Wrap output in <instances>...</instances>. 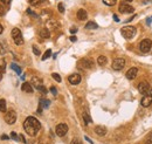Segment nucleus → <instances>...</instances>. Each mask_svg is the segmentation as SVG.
Returning a JSON list of instances; mask_svg holds the SVG:
<instances>
[{
  "label": "nucleus",
  "mask_w": 152,
  "mask_h": 144,
  "mask_svg": "<svg viewBox=\"0 0 152 144\" xmlns=\"http://www.w3.org/2000/svg\"><path fill=\"white\" fill-rule=\"evenodd\" d=\"M76 32H77V28H76V27H71V28H70V33H72V34H75Z\"/></svg>",
  "instance_id": "ea45409f"
},
{
  "label": "nucleus",
  "mask_w": 152,
  "mask_h": 144,
  "mask_svg": "<svg viewBox=\"0 0 152 144\" xmlns=\"http://www.w3.org/2000/svg\"><path fill=\"white\" fill-rule=\"evenodd\" d=\"M0 54H5V49H4V46L0 43Z\"/></svg>",
  "instance_id": "79ce46f5"
},
{
  "label": "nucleus",
  "mask_w": 152,
  "mask_h": 144,
  "mask_svg": "<svg viewBox=\"0 0 152 144\" xmlns=\"http://www.w3.org/2000/svg\"><path fill=\"white\" fill-rule=\"evenodd\" d=\"M78 66L81 68H83V69H90L94 66V61L90 57H83V59H81L78 61Z\"/></svg>",
  "instance_id": "39448f33"
},
{
  "label": "nucleus",
  "mask_w": 152,
  "mask_h": 144,
  "mask_svg": "<svg viewBox=\"0 0 152 144\" xmlns=\"http://www.w3.org/2000/svg\"><path fill=\"white\" fill-rule=\"evenodd\" d=\"M85 28H87V29H97V28H98V25H97L96 22H94V21H89V22H87Z\"/></svg>",
  "instance_id": "4be33fe9"
},
{
  "label": "nucleus",
  "mask_w": 152,
  "mask_h": 144,
  "mask_svg": "<svg viewBox=\"0 0 152 144\" xmlns=\"http://www.w3.org/2000/svg\"><path fill=\"white\" fill-rule=\"evenodd\" d=\"M55 132H56V135L60 136V137L65 136V133L68 132V125L64 124V123L57 124V125H56V129H55Z\"/></svg>",
  "instance_id": "0eeeda50"
},
{
  "label": "nucleus",
  "mask_w": 152,
  "mask_h": 144,
  "mask_svg": "<svg viewBox=\"0 0 152 144\" xmlns=\"http://www.w3.org/2000/svg\"><path fill=\"white\" fill-rule=\"evenodd\" d=\"M40 36L43 37V39H48V37L50 36V33H49L48 28H42V29L40 30Z\"/></svg>",
  "instance_id": "6ab92c4d"
},
{
  "label": "nucleus",
  "mask_w": 152,
  "mask_h": 144,
  "mask_svg": "<svg viewBox=\"0 0 152 144\" xmlns=\"http://www.w3.org/2000/svg\"><path fill=\"white\" fill-rule=\"evenodd\" d=\"M2 30H4V28H2V26H1V25H0V34H1V33H2Z\"/></svg>",
  "instance_id": "09e8293b"
},
{
  "label": "nucleus",
  "mask_w": 152,
  "mask_h": 144,
  "mask_svg": "<svg viewBox=\"0 0 152 144\" xmlns=\"http://www.w3.org/2000/svg\"><path fill=\"white\" fill-rule=\"evenodd\" d=\"M51 77H53V78H54L56 82H61V81H62L61 76H60L57 73H53V74H51Z\"/></svg>",
  "instance_id": "cd10ccee"
},
{
  "label": "nucleus",
  "mask_w": 152,
  "mask_h": 144,
  "mask_svg": "<svg viewBox=\"0 0 152 144\" xmlns=\"http://www.w3.org/2000/svg\"><path fill=\"white\" fill-rule=\"evenodd\" d=\"M29 2H30L33 6H41V5L48 4L47 0H29Z\"/></svg>",
  "instance_id": "412c9836"
},
{
  "label": "nucleus",
  "mask_w": 152,
  "mask_h": 144,
  "mask_svg": "<svg viewBox=\"0 0 152 144\" xmlns=\"http://www.w3.org/2000/svg\"><path fill=\"white\" fill-rule=\"evenodd\" d=\"M11 67H12V69H13V70H14V71H15L18 75H21V68H20L18 64H15V63H12V66H11Z\"/></svg>",
  "instance_id": "b1692460"
},
{
  "label": "nucleus",
  "mask_w": 152,
  "mask_h": 144,
  "mask_svg": "<svg viewBox=\"0 0 152 144\" xmlns=\"http://www.w3.org/2000/svg\"><path fill=\"white\" fill-rule=\"evenodd\" d=\"M11 35H12V39L13 41L16 43V44H22L23 43V37H22V34L20 32L19 28H13L12 32H11Z\"/></svg>",
  "instance_id": "7ed1b4c3"
},
{
  "label": "nucleus",
  "mask_w": 152,
  "mask_h": 144,
  "mask_svg": "<svg viewBox=\"0 0 152 144\" xmlns=\"http://www.w3.org/2000/svg\"><path fill=\"white\" fill-rule=\"evenodd\" d=\"M106 62H108L106 56H104V55L98 56V59H97V63H98V66H105V64H106Z\"/></svg>",
  "instance_id": "aec40b11"
},
{
  "label": "nucleus",
  "mask_w": 152,
  "mask_h": 144,
  "mask_svg": "<svg viewBox=\"0 0 152 144\" xmlns=\"http://www.w3.org/2000/svg\"><path fill=\"white\" fill-rule=\"evenodd\" d=\"M57 8H58V12H60V13H63V12H64V6H63V4H58Z\"/></svg>",
  "instance_id": "2f4dec72"
},
{
  "label": "nucleus",
  "mask_w": 152,
  "mask_h": 144,
  "mask_svg": "<svg viewBox=\"0 0 152 144\" xmlns=\"http://www.w3.org/2000/svg\"><path fill=\"white\" fill-rule=\"evenodd\" d=\"M8 138H9V137H8L7 135H2V136H1V139H8Z\"/></svg>",
  "instance_id": "c03bdc74"
},
{
  "label": "nucleus",
  "mask_w": 152,
  "mask_h": 144,
  "mask_svg": "<svg viewBox=\"0 0 152 144\" xmlns=\"http://www.w3.org/2000/svg\"><path fill=\"white\" fill-rule=\"evenodd\" d=\"M32 84H33L35 88H39V87L42 85L43 83H42V80H41L40 77H37V76H33V77H32Z\"/></svg>",
  "instance_id": "a211bd4d"
},
{
  "label": "nucleus",
  "mask_w": 152,
  "mask_h": 144,
  "mask_svg": "<svg viewBox=\"0 0 152 144\" xmlns=\"http://www.w3.org/2000/svg\"><path fill=\"white\" fill-rule=\"evenodd\" d=\"M21 89H22V91L28 92V94L33 92V85L30 83H28V82H23V84L21 85Z\"/></svg>",
  "instance_id": "2eb2a0df"
},
{
  "label": "nucleus",
  "mask_w": 152,
  "mask_h": 144,
  "mask_svg": "<svg viewBox=\"0 0 152 144\" xmlns=\"http://www.w3.org/2000/svg\"><path fill=\"white\" fill-rule=\"evenodd\" d=\"M18 138H19V140H20V142H23V143H26V139H25L23 135H19V136H18Z\"/></svg>",
  "instance_id": "4c0bfd02"
},
{
  "label": "nucleus",
  "mask_w": 152,
  "mask_h": 144,
  "mask_svg": "<svg viewBox=\"0 0 152 144\" xmlns=\"http://www.w3.org/2000/svg\"><path fill=\"white\" fill-rule=\"evenodd\" d=\"M137 30H136V27L133 26H124L122 29H120V34L123 35V37L125 39H132L134 35H136Z\"/></svg>",
  "instance_id": "f03ea898"
},
{
  "label": "nucleus",
  "mask_w": 152,
  "mask_h": 144,
  "mask_svg": "<svg viewBox=\"0 0 152 144\" xmlns=\"http://www.w3.org/2000/svg\"><path fill=\"white\" fill-rule=\"evenodd\" d=\"M151 48H152V41L150 39H144L139 44V49L141 53H148Z\"/></svg>",
  "instance_id": "20e7f679"
},
{
  "label": "nucleus",
  "mask_w": 152,
  "mask_h": 144,
  "mask_svg": "<svg viewBox=\"0 0 152 144\" xmlns=\"http://www.w3.org/2000/svg\"><path fill=\"white\" fill-rule=\"evenodd\" d=\"M125 66V60L122 59V57H118V59H115L113 62H112V68L115 70H122Z\"/></svg>",
  "instance_id": "6e6552de"
},
{
  "label": "nucleus",
  "mask_w": 152,
  "mask_h": 144,
  "mask_svg": "<svg viewBox=\"0 0 152 144\" xmlns=\"http://www.w3.org/2000/svg\"><path fill=\"white\" fill-rule=\"evenodd\" d=\"M11 137H12V138H13L14 140H18V139H19V138H18V135H16V133H15L14 131H13V132L11 133Z\"/></svg>",
  "instance_id": "e433bc0d"
},
{
  "label": "nucleus",
  "mask_w": 152,
  "mask_h": 144,
  "mask_svg": "<svg viewBox=\"0 0 152 144\" xmlns=\"http://www.w3.org/2000/svg\"><path fill=\"white\" fill-rule=\"evenodd\" d=\"M138 90H139V92L143 94V95L148 94V91H150V85H148V83H147V82H140V83L138 84Z\"/></svg>",
  "instance_id": "9d476101"
},
{
  "label": "nucleus",
  "mask_w": 152,
  "mask_h": 144,
  "mask_svg": "<svg viewBox=\"0 0 152 144\" xmlns=\"http://www.w3.org/2000/svg\"><path fill=\"white\" fill-rule=\"evenodd\" d=\"M0 1H1L5 6H6V5H9V2H11V0H0Z\"/></svg>",
  "instance_id": "a19ab883"
},
{
  "label": "nucleus",
  "mask_w": 152,
  "mask_h": 144,
  "mask_svg": "<svg viewBox=\"0 0 152 144\" xmlns=\"http://www.w3.org/2000/svg\"><path fill=\"white\" fill-rule=\"evenodd\" d=\"M140 104H141L143 107H145V108L150 107V105L152 104V96H151L150 94L144 95L143 98H141V101H140Z\"/></svg>",
  "instance_id": "9b49d317"
},
{
  "label": "nucleus",
  "mask_w": 152,
  "mask_h": 144,
  "mask_svg": "<svg viewBox=\"0 0 152 144\" xmlns=\"http://www.w3.org/2000/svg\"><path fill=\"white\" fill-rule=\"evenodd\" d=\"M27 13H28V14H29V15H32V16H35V18H36V16H37V15H36V14H35V13H34V12H32V11H30V9H27Z\"/></svg>",
  "instance_id": "58836bf2"
},
{
  "label": "nucleus",
  "mask_w": 152,
  "mask_h": 144,
  "mask_svg": "<svg viewBox=\"0 0 152 144\" xmlns=\"http://www.w3.org/2000/svg\"><path fill=\"white\" fill-rule=\"evenodd\" d=\"M84 138H85V139H87V140H88V142H89V143H91V144H94V143H92V140H91V139H90V138H89V137H88V136H85V137H84Z\"/></svg>",
  "instance_id": "a18cd8bd"
},
{
  "label": "nucleus",
  "mask_w": 152,
  "mask_h": 144,
  "mask_svg": "<svg viewBox=\"0 0 152 144\" xmlns=\"http://www.w3.org/2000/svg\"><path fill=\"white\" fill-rule=\"evenodd\" d=\"M113 19H115V21H116V22H118V21H119V19H118V16H117L116 14L113 15Z\"/></svg>",
  "instance_id": "de8ad7c7"
},
{
  "label": "nucleus",
  "mask_w": 152,
  "mask_h": 144,
  "mask_svg": "<svg viewBox=\"0 0 152 144\" xmlns=\"http://www.w3.org/2000/svg\"><path fill=\"white\" fill-rule=\"evenodd\" d=\"M137 74H138V69L137 68H130L127 71H126V78L127 80H133V78H136V76H137Z\"/></svg>",
  "instance_id": "ddd939ff"
},
{
  "label": "nucleus",
  "mask_w": 152,
  "mask_h": 144,
  "mask_svg": "<svg viewBox=\"0 0 152 144\" xmlns=\"http://www.w3.org/2000/svg\"><path fill=\"white\" fill-rule=\"evenodd\" d=\"M145 144H152V132L150 133V136H148V138L146 139V142H145Z\"/></svg>",
  "instance_id": "f704fd0d"
},
{
  "label": "nucleus",
  "mask_w": 152,
  "mask_h": 144,
  "mask_svg": "<svg viewBox=\"0 0 152 144\" xmlns=\"http://www.w3.org/2000/svg\"><path fill=\"white\" fill-rule=\"evenodd\" d=\"M23 129H25V131L27 132V135L34 137V136H36L37 132L40 131V129H41V123H40L35 117L29 116V117H27V118L25 119V122H23Z\"/></svg>",
  "instance_id": "f257e3e1"
},
{
  "label": "nucleus",
  "mask_w": 152,
  "mask_h": 144,
  "mask_svg": "<svg viewBox=\"0 0 152 144\" xmlns=\"http://www.w3.org/2000/svg\"><path fill=\"white\" fill-rule=\"evenodd\" d=\"M49 100H43V98H41L40 100V107L43 109V108H48L49 107Z\"/></svg>",
  "instance_id": "5701e85b"
},
{
  "label": "nucleus",
  "mask_w": 152,
  "mask_h": 144,
  "mask_svg": "<svg viewBox=\"0 0 152 144\" xmlns=\"http://www.w3.org/2000/svg\"><path fill=\"white\" fill-rule=\"evenodd\" d=\"M77 39H76V36L75 35H72V36H70V41H72V42H75Z\"/></svg>",
  "instance_id": "37998d69"
},
{
  "label": "nucleus",
  "mask_w": 152,
  "mask_h": 144,
  "mask_svg": "<svg viewBox=\"0 0 152 144\" xmlns=\"http://www.w3.org/2000/svg\"><path fill=\"white\" fill-rule=\"evenodd\" d=\"M5 121H6V123L9 124V125L14 124L15 121H16V112H15L14 110H9V111H7L6 115H5Z\"/></svg>",
  "instance_id": "423d86ee"
},
{
  "label": "nucleus",
  "mask_w": 152,
  "mask_h": 144,
  "mask_svg": "<svg viewBox=\"0 0 152 144\" xmlns=\"http://www.w3.org/2000/svg\"><path fill=\"white\" fill-rule=\"evenodd\" d=\"M82 116H83V119H84V123H85V124L91 123V118H90V116L88 115V112H83Z\"/></svg>",
  "instance_id": "393cba45"
},
{
  "label": "nucleus",
  "mask_w": 152,
  "mask_h": 144,
  "mask_svg": "<svg viewBox=\"0 0 152 144\" xmlns=\"http://www.w3.org/2000/svg\"><path fill=\"white\" fill-rule=\"evenodd\" d=\"M77 19L81 20V21L87 20V19H88V13H87V11L83 9V8H80V9L77 11Z\"/></svg>",
  "instance_id": "4468645a"
},
{
  "label": "nucleus",
  "mask_w": 152,
  "mask_h": 144,
  "mask_svg": "<svg viewBox=\"0 0 152 144\" xmlns=\"http://www.w3.org/2000/svg\"><path fill=\"white\" fill-rule=\"evenodd\" d=\"M5 12H6V6L0 1V16H2L5 14Z\"/></svg>",
  "instance_id": "c85d7f7f"
},
{
  "label": "nucleus",
  "mask_w": 152,
  "mask_h": 144,
  "mask_svg": "<svg viewBox=\"0 0 152 144\" xmlns=\"http://www.w3.org/2000/svg\"><path fill=\"white\" fill-rule=\"evenodd\" d=\"M118 9H119L120 13H127V14L133 13V11H134V8L132 6H130V5H127L126 2H120Z\"/></svg>",
  "instance_id": "1a4fd4ad"
},
{
  "label": "nucleus",
  "mask_w": 152,
  "mask_h": 144,
  "mask_svg": "<svg viewBox=\"0 0 152 144\" xmlns=\"http://www.w3.org/2000/svg\"><path fill=\"white\" fill-rule=\"evenodd\" d=\"M0 68L5 71V69H6V61H5V59H1V60H0Z\"/></svg>",
  "instance_id": "7c9ffc66"
},
{
  "label": "nucleus",
  "mask_w": 152,
  "mask_h": 144,
  "mask_svg": "<svg viewBox=\"0 0 152 144\" xmlns=\"http://www.w3.org/2000/svg\"><path fill=\"white\" fill-rule=\"evenodd\" d=\"M124 1H125V2H131L132 0H124Z\"/></svg>",
  "instance_id": "8fccbe9b"
},
{
  "label": "nucleus",
  "mask_w": 152,
  "mask_h": 144,
  "mask_svg": "<svg viewBox=\"0 0 152 144\" xmlns=\"http://www.w3.org/2000/svg\"><path fill=\"white\" fill-rule=\"evenodd\" d=\"M70 144H82V142L80 140V139H77V138H74L72 140H71V143Z\"/></svg>",
  "instance_id": "c9c22d12"
},
{
  "label": "nucleus",
  "mask_w": 152,
  "mask_h": 144,
  "mask_svg": "<svg viewBox=\"0 0 152 144\" xmlns=\"http://www.w3.org/2000/svg\"><path fill=\"white\" fill-rule=\"evenodd\" d=\"M50 55H51V50H50V49H47V50H46V53L42 55V60H43V61H44V60H47Z\"/></svg>",
  "instance_id": "bb28decb"
},
{
  "label": "nucleus",
  "mask_w": 152,
  "mask_h": 144,
  "mask_svg": "<svg viewBox=\"0 0 152 144\" xmlns=\"http://www.w3.org/2000/svg\"><path fill=\"white\" fill-rule=\"evenodd\" d=\"M150 95H151V96H152V89H151V94H150Z\"/></svg>",
  "instance_id": "3c124183"
},
{
  "label": "nucleus",
  "mask_w": 152,
  "mask_h": 144,
  "mask_svg": "<svg viewBox=\"0 0 152 144\" xmlns=\"http://www.w3.org/2000/svg\"><path fill=\"white\" fill-rule=\"evenodd\" d=\"M0 111L6 112V101L2 98H0Z\"/></svg>",
  "instance_id": "a878e982"
},
{
  "label": "nucleus",
  "mask_w": 152,
  "mask_h": 144,
  "mask_svg": "<svg viewBox=\"0 0 152 144\" xmlns=\"http://www.w3.org/2000/svg\"><path fill=\"white\" fill-rule=\"evenodd\" d=\"M47 26H48V28H51V29H57V28H60V23H58L56 20H54V19H50V20L47 22Z\"/></svg>",
  "instance_id": "f3484780"
},
{
  "label": "nucleus",
  "mask_w": 152,
  "mask_h": 144,
  "mask_svg": "<svg viewBox=\"0 0 152 144\" xmlns=\"http://www.w3.org/2000/svg\"><path fill=\"white\" fill-rule=\"evenodd\" d=\"M103 2L106 5V6H113L116 4V0H103Z\"/></svg>",
  "instance_id": "c756f323"
},
{
  "label": "nucleus",
  "mask_w": 152,
  "mask_h": 144,
  "mask_svg": "<svg viewBox=\"0 0 152 144\" xmlns=\"http://www.w3.org/2000/svg\"><path fill=\"white\" fill-rule=\"evenodd\" d=\"M33 53H34L35 55H40V50L37 49L36 46H33Z\"/></svg>",
  "instance_id": "72a5a7b5"
},
{
  "label": "nucleus",
  "mask_w": 152,
  "mask_h": 144,
  "mask_svg": "<svg viewBox=\"0 0 152 144\" xmlns=\"http://www.w3.org/2000/svg\"><path fill=\"white\" fill-rule=\"evenodd\" d=\"M68 81L70 82V84L76 85L81 82V75L80 74H71V75L68 76Z\"/></svg>",
  "instance_id": "f8f14e48"
},
{
  "label": "nucleus",
  "mask_w": 152,
  "mask_h": 144,
  "mask_svg": "<svg viewBox=\"0 0 152 144\" xmlns=\"http://www.w3.org/2000/svg\"><path fill=\"white\" fill-rule=\"evenodd\" d=\"M95 132H96V135H98V136H104V135L106 133V128L103 126V125H97V126L95 128Z\"/></svg>",
  "instance_id": "dca6fc26"
},
{
  "label": "nucleus",
  "mask_w": 152,
  "mask_h": 144,
  "mask_svg": "<svg viewBox=\"0 0 152 144\" xmlns=\"http://www.w3.org/2000/svg\"><path fill=\"white\" fill-rule=\"evenodd\" d=\"M2 75H4V70L0 68V81H1V78H2Z\"/></svg>",
  "instance_id": "49530a36"
},
{
  "label": "nucleus",
  "mask_w": 152,
  "mask_h": 144,
  "mask_svg": "<svg viewBox=\"0 0 152 144\" xmlns=\"http://www.w3.org/2000/svg\"><path fill=\"white\" fill-rule=\"evenodd\" d=\"M50 92H51L54 96H56V95H57V89H56L55 87H50Z\"/></svg>",
  "instance_id": "473e14b6"
}]
</instances>
